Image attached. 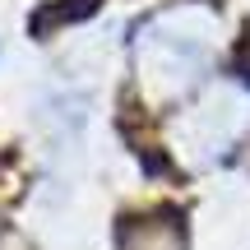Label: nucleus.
I'll return each mask as SVG.
<instances>
[{"mask_svg":"<svg viewBox=\"0 0 250 250\" xmlns=\"http://www.w3.org/2000/svg\"><path fill=\"white\" fill-rule=\"evenodd\" d=\"M125 250H181V227L176 218H139L134 227H125Z\"/></svg>","mask_w":250,"mask_h":250,"instance_id":"nucleus-1","label":"nucleus"},{"mask_svg":"<svg viewBox=\"0 0 250 250\" xmlns=\"http://www.w3.org/2000/svg\"><path fill=\"white\" fill-rule=\"evenodd\" d=\"M102 0H70V5H56V9H46V14H37V33H42L46 23H70V19H83V14H93Z\"/></svg>","mask_w":250,"mask_h":250,"instance_id":"nucleus-2","label":"nucleus"},{"mask_svg":"<svg viewBox=\"0 0 250 250\" xmlns=\"http://www.w3.org/2000/svg\"><path fill=\"white\" fill-rule=\"evenodd\" d=\"M236 65H241V74L250 79V33L241 37V46H236Z\"/></svg>","mask_w":250,"mask_h":250,"instance_id":"nucleus-3","label":"nucleus"}]
</instances>
